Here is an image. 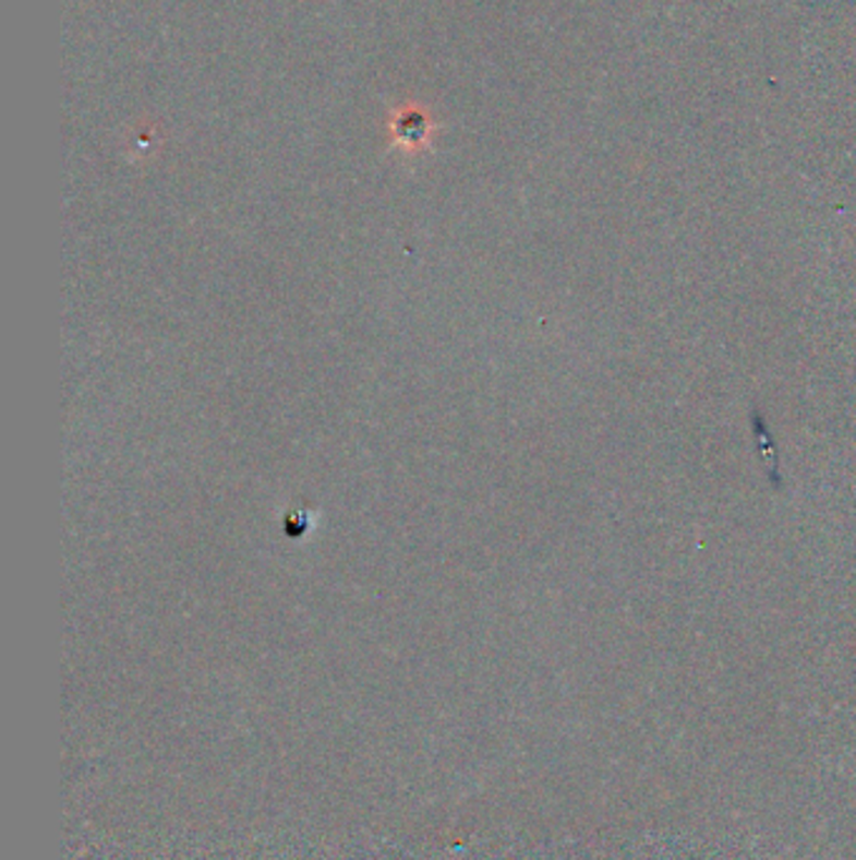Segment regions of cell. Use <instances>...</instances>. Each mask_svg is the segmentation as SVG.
Returning a JSON list of instances; mask_svg holds the SVG:
<instances>
[{"instance_id": "cell-1", "label": "cell", "mask_w": 856, "mask_h": 860, "mask_svg": "<svg viewBox=\"0 0 856 860\" xmlns=\"http://www.w3.org/2000/svg\"><path fill=\"white\" fill-rule=\"evenodd\" d=\"M400 123H405V131H400V136H412V142L425 139V116H420V114L405 116Z\"/></svg>"}]
</instances>
